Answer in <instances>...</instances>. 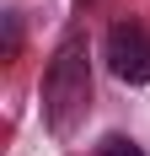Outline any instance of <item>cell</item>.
<instances>
[{
    "label": "cell",
    "instance_id": "obj_1",
    "mask_svg": "<svg viewBox=\"0 0 150 156\" xmlns=\"http://www.w3.org/2000/svg\"><path fill=\"white\" fill-rule=\"evenodd\" d=\"M91 102V65H86V38L80 32H64V43L54 48L43 76V119L54 135H70L80 124V113Z\"/></svg>",
    "mask_w": 150,
    "mask_h": 156
},
{
    "label": "cell",
    "instance_id": "obj_2",
    "mask_svg": "<svg viewBox=\"0 0 150 156\" xmlns=\"http://www.w3.org/2000/svg\"><path fill=\"white\" fill-rule=\"evenodd\" d=\"M102 59H107V70L118 81L145 86L150 81V32L139 22H118V27L107 32V43H102Z\"/></svg>",
    "mask_w": 150,
    "mask_h": 156
},
{
    "label": "cell",
    "instance_id": "obj_3",
    "mask_svg": "<svg viewBox=\"0 0 150 156\" xmlns=\"http://www.w3.org/2000/svg\"><path fill=\"white\" fill-rule=\"evenodd\" d=\"M16 48H22V16L5 11V59H16Z\"/></svg>",
    "mask_w": 150,
    "mask_h": 156
},
{
    "label": "cell",
    "instance_id": "obj_4",
    "mask_svg": "<svg viewBox=\"0 0 150 156\" xmlns=\"http://www.w3.org/2000/svg\"><path fill=\"white\" fill-rule=\"evenodd\" d=\"M97 156H145V151H139L134 140H123V135H113V140H102V151H97Z\"/></svg>",
    "mask_w": 150,
    "mask_h": 156
},
{
    "label": "cell",
    "instance_id": "obj_5",
    "mask_svg": "<svg viewBox=\"0 0 150 156\" xmlns=\"http://www.w3.org/2000/svg\"><path fill=\"white\" fill-rule=\"evenodd\" d=\"M75 5H91V0H75Z\"/></svg>",
    "mask_w": 150,
    "mask_h": 156
}]
</instances>
